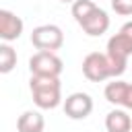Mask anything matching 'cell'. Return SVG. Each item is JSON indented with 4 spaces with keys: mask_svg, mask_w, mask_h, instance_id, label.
I'll return each mask as SVG.
<instances>
[{
    "mask_svg": "<svg viewBox=\"0 0 132 132\" xmlns=\"http://www.w3.org/2000/svg\"><path fill=\"white\" fill-rule=\"evenodd\" d=\"M29 89L39 109H54L62 103V85L58 76H31Z\"/></svg>",
    "mask_w": 132,
    "mask_h": 132,
    "instance_id": "6da1fadb",
    "label": "cell"
},
{
    "mask_svg": "<svg viewBox=\"0 0 132 132\" xmlns=\"http://www.w3.org/2000/svg\"><path fill=\"white\" fill-rule=\"evenodd\" d=\"M107 58L113 66V74L116 76H122L126 72V66H128V58L132 56V39L126 37L122 31H118L116 35H111L107 39Z\"/></svg>",
    "mask_w": 132,
    "mask_h": 132,
    "instance_id": "7a4b0ae2",
    "label": "cell"
},
{
    "mask_svg": "<svg viewBox=\"0 0 132 132\" xmlns=\"http://www.w3.org/2000/svg\"><path fill=\"white\" fill-rule=\"evenodd\" d=\"M82 74L93 80V82H103L107 78H116L113 74V66L107 58V54H101V52H91L85 56L82 60Z\"/></svg>",
    "mask_w": 132,
    "mask_h": 132,
    "instance_id": "3957f363",
    "label": "cell"
},
{
    "mask_svg": "<svg viewBox=\"0 0 132 132\" xmlns=\"http://www.w3.org/2000/svg\"><path fill=\"white\" fill-rule=\"evenodd\" d=\"M31 43L39 52H56L64 45V33L58 25H39L31 33Z\"/></svg>",
    "mask_w": 132,
    "mask_h": 132,
    "instance_id": "277c9868",
    "label": "cell"
},
{
    "mask_svg": "<svg viewBox=\"0 0 132 132\" xmlns=\"http://www.w3.org/2000/svg\"><path fill=\"white\" fill-rule=\"evenodd\" d=\"M62 60L56 56V52H37L29 60L31 76H58L62 74Z\"/></svg>",
    "mask_w": 132,
    "mask_h": 132,
    "instance_id": "5b68a950",
    "label": "cell"
},
{
    "mask_svg": "<svg viewBox=\"0 0 132 132\" xmlns=\"http://www.w3.org/2000/svg\"><path fill=\"white\" fill-rule=\"evenodd\" d=\"M93 111V99L89 93H72L64 99V113L70 118V120H85L89 118Z\"/></svg>",
    "mask_w": 132,
    "mask_h": 132,
    "instance_id": "8992f818",
    "label": "cell"
},
{
    "mask_svg": "<svg viewBox=\"0 0 132 132\" xmlns=\"http://www.w3.org/2000/svg\"><path fill=\"white\" fill-rule=\"evenodd\" d=\"M23 27H25V23H23L21 16H16L14 12H10L6 8L0 10V37L4 41L19 39L21 33H23Z\"/></svg>",
    "mask_w": 132,
    "mask_h": 132,
    "instance_id": "52a82bcc",
    "label": "cell"
},
{
    "mask_svg": "<svg viewBox=\"0 0 132 132\" xmlns=\"http://www.w3.org/2000/svg\"><path fill=\"white\" fill-rule=\"evenodd\" d=\"M80 27H82V31L87 33V35H91V37H99V35H103L107 29H109V16H107V12L103 10V8H95L82 23H78Z\"/></svg>",
    "mask_w": 132,
    "mask_h": 132,
    "instance_id": "ba28073f",
    "label": "cell"
},
{
    "mask_svg": "<svg viewBox=\"0 0 132 132\" xmlns=\"http://www.w3.org/2000/svg\"><path fill=\"white\" fill-rule=\"evenodd\" d=\"M105 130L107 132H130L132 120L126 109H111L105 116Z\"/></svg>",
    "mask_w": 132,
    "mask_h": 132,
    "instance_id": "9c48e42d",
    "label": "cell"
},
{
    "mask_svg": "<svg viewBox=\"0 0 132 132\" xmlns=\"http://www.w3.org/2000/svg\"><path fill=\"white\" fill-rule=\"evenodd\" d=\"M45 128V120L39 111H33V109H27L19 116L16 120V130L19 132H43Z\"/></svg>",
    "mask_w": 132,
    "mask_h": 132,
    "instance_id": "30bf717a",
    "label": "cell"
},
{
    "mask_svg": "<svg viewBox=\"0 0 132 132\" xmlns=\"http://www.w3.org/2000/svg\"><path fill=\"white\" fill-rule=\"evenodd\" d=\"M126 87H128L126 80H113V82H107L103 95H105V99H107L111 105H122V101H124V93H126Z\"/></svg>",
    "mask_w": 132,
    "mask_h": 132,
    "instance_id": "8fae6325",
    "label": "cell"
},
{
    "mask_svg": "<svg viewBox=\"0 0 132 132\" xmlns=\"http://www.w3.org/2000/svg\"><path fill=\"white\" fill-rule=\"evenodd\" d=\"M14 66H16V52L12 50V45L2 43L0 45V72L8 74Z\"/></svg>",
    "mask_w": 132,
    "mask_h": 132,
    "instance_id": "7c38bea8",
    "label": "cell"
},
{
    "mask_svg": "<svg viewBox=\"0 0 132 132\" xmlns=\"http://www.w3.org/2000/svg\"><path fill=\"white\" fill-rule=\"evenodd\" d=\"M95 8H97V4L93 0H74L72 2V16L76 23H82Z\"/></svg>",
    "mask_w": 132,
    "mask_h": 132,
    "instance_id": "4fadbf2b",
    "label": "cell"
},
{
    "mask_svg": "<svg viewBox=\"0 0 132 132\" xmlns=\"http://www.w3.org/2000/svg\"><path fill=\"white\" fill-rule=\"evenodd\" d=\"M111 8L122 16H130L132 14V0H111Z\"/></svg>",
    "mask_w": 132,
    "mask_h": 132,
    "instance_id": "5bb4252c",
    "label": "cell"
},
{
    "mask_svg": "<svg viewBox=\"0 0 132 132\" xmlns=\"http://www.w3.org/2000/svg\"><path fill=\"white\" fill-rule=\"evenodd\" d=\"M122 107H124V109H132V82H128V87H126V93H124Z\"/></svg>",
    "mask_w": 132,
    "mask_h": 132,
    "instance_id": "9a60e30c",
    "label": "cell"
},
{
    "mask_svg": "<svg viewBox=\"0 0 132 132\" xmlns=\"http://www.w3.org/2000/svg\"><path fill=\"white\" fill-rule=\"evenodd\" d=\"M120 31H122V33H124L126 37H130V39H132V21H128V23H124Z\"/></svg>",
    "mask_w": 132,
    "mask_h": 132,
    "instance_id": "2e32d148",
    "label": "cell"
},
{
    "mask_svg": "<svg viewBox=\"0 0 132 132\" xmlns=\"http://www.w3.org/2000/svg\"><path fill=\"white\" fill-rule=\"evenodd\" d=\"M62 2H70V4H72V2H74V0H62Z\"/></svg>",
    "mask_w": 132,
    "mask_h": 132,
    "instance_id": "e0dca14e",
    "label": "cell"
}]
</instances>
